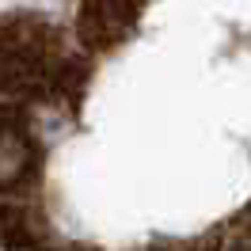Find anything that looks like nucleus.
<instances>
[{"label":"nucleus","instance_id":"nucleus-1","mask_svg":"<svg viewBox=\"0 0 251 251\" xmlns=\"http://www.w3.org/2000/svg\"><path fill=\"white\" fill-rule=\"evenodd\" d=\"M141 0H80V38L95 50L114 46L137 23Z\"/></svg>","mask_w":251,"mask_h":251},{"label":"nucleus","instance_id":"nucleus-2","mask_svg":"<svg viewBox=\"0 0 251 251\" xmlns=\"http://www.w3.org/2000/svg\"><path fill=\"white\" fill-rule=\"evenodd\" d=\"M38 168V145L31 141L27 126L16 118H0V194L19 190Z\"/></svg>","mask_w":251,"mask_h":251}]
</instances>
